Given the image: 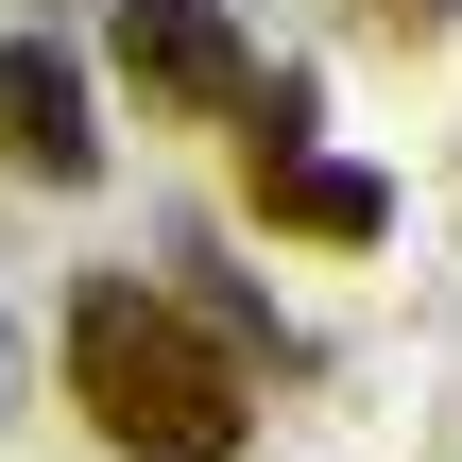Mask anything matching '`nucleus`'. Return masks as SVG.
Returning <instances> with one entry per match:
<instances>
[{
  "mask_svg": "<svg viewBox=\"0 0 462 462\" xmlns=\"http://www.w3.org/2000/svg\"><path fill=\"white\" fill-rule=\"evenodd\" d=\"M0 411H17V309H0Z\"/></svg>",
  "mask_w": 462,
  "mask_h": 462,
  "instance_id": "obj_6",
  "label": "nucleus"
},
{
  "mask_svg": "<svg viewBox=\"0 0 462 462\" xmlns=\"http://www.w3.org/2000/svg\"><path fill=\"white\" fill-rule=\"evenodd\" d=\"M360 17H394V34H462V0H360Z\"/></svg>",
  "mask_w": 462,
  "mask_h": 462,
  "instance_id": "obj_5",
  "label": "nucleus"
},
{
  "mask_svg": "<svg viewBox=\"0 0 462 462\" xmlns=\"http://www.w3.org/2000/svg\"><path fill=\"white\" fill-rule=\"evenodd\" d=\"M120 86L154 103V120H257V34L223 17V0H120Z\"/></svg>",
  "mask_w": 462,
  "mask_h": 462,
  "instance_id": "obj_3",
  "label": "nucleus"
},
{
  "mask_svg": "<svg viewBox=\"0 0 462 462\" xmlns=\"http://www.w3.org/2000/svg\"><path fill=\"white\" fill-rule=\"evenodd\" d=\"M0 171L34 189H103V120H86V69L51 34H0Z\"/></svg>",
  "mask_w": 462,
  "mask_h": 462,
  "instance_id": "obj_4",
  "label": "nucleus"
},
{
  "mask_svg": "<svg viewBox=\"0 0 462 462\" xmlns=\"http://www.w3.org/2000/svg\"><path fill=\"white\" fill-rule=\"evenodd\" d=\"M240 206H257L274 240H326V257L394 240V171L309 154V86H291V69H274V86H257V120H240Z\"/></svg>",
  "mask_w": 462,
  "mask_h": 462,
  "instance_id": "obj_2",
  "label": "nucleus"
},
{
  "mask_svg": "<svg viewBox=\"0 0 462 462\" xmlns=\"http://www.w3.org/2000/svg\"><path fill=\"white\" fill-rule=\"evenodd\" d=\"M69 411H86L120 462H240V446H257L240 343H223L189 291L120 274V257L69 274Z\"/></svg>",
  "mask_w": 462,
  "mask_h": 462,
  "instance_id": "obj_1",
  "label": "nucleus"
}]
</instances>
